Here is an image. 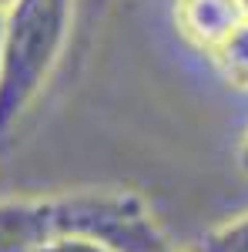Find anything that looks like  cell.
I'll return each instance as SVG.
<instances>
[{"mask_svg": "<svg viewBox=\"0 0 248 252\" xmlns=\"http://www.w3.org/2000/svg\"><path fill=\"white\" fill-rule=\"evenodd\" d=\"M0 58H3V10H0Z\"/></svg>", "mask_w": 248, "mask_h": 252, "instance_id": "9", "label": "cell"}, {"mask_svg": "<svg viewBox=\"0 0 248 252\" xmlns=\"http://www.w3.org/2000/svg\"><path fill=\"white\" fill-rule=\"evenodd\" d=\"M215 64H218L221 78L228 81L231 88L248 91V24L238 27L228 37V44L215 54Z\"/></svg>", "mask_w": 248, "mask_h": 252, "instance_id": "6", "label": "cell"}, {"mask_svg": "<svg viewBox=\"0 0 248 252\" xmlns=\"http://www.w3.org/2000/svg\"><path fill=\"white\" fill-rule=\"evenodd\" d=\"M194 252H248V212H238L218 225H211L198 239Z\"/></svg>", "mask_w": 248, "mask_h": 252, "instance_id": "5", "label": "cell"}, {"mask_svg": "<svg viewBox=\"0 0 248 252\" xmlns=\"http://www.w3.org/2000/svg\"><path fill=\"white\" fill-rule=\"evenodd\" d=\"M74 0H14L3 10V58H0V135L27 115L71 37Z\"/></svg>", "mask_w": 248, "mask_h": 252, "instance_id": "1", "label": "cell"}, {"mask_svg": "<svg viewBox=\"0 0 248 252\" xmlns=\"http://www.w3.org/2000/svg\"><path fill=\"white\" fill-rule=\"evenodd\" d=\"M245 3H248V0H245Z\"/></svg>", "mask_w": 248, "mask_h": 252, "instance_id": "11", "label": "cell"}, {"mask_svg": "<svg viewBox=\"0 0 248 252\" xmlns=\"http://www.w3.org/2000/svg\"><path fill=\"white\" fill-rule=\"evenodd\" d=\"M10 3H14V0H0V10H7V7H10Z\"/></svg>", "mask_w": 248, "mask_h": 252, "instance_id": "10", "label": "cell"}, {"mask_svg": "<svg viewBox=\"0 0 248 252\" xmlns=\"http://www.w3.org/2000/svg\"><path fill=\"white\" fill-rule=\"evenodd\" d=\"M235 165H238L242 175H248V128L242 135V141H238V148H235Z\"/></svg>", "mask_w": 248, "mask_h": 252, "instance_id": "8", "label": "cell"}, {"mask_svg": "<svg viewBox=\"0 0 248 252\" xmlns=\"http://www.w3.org/2000/svg\"><path fill=\"white\" fill-rule=\"evenodd\" d=\"M51 239L47 198H0V252H37Z\"/></svg>", "mask_w": 248, "mask_h": 252, "instance_id": "4", "label": "cell"}, {"mask_svg": "<svg viewBox=\"0 0 248 252\" xmlns=\"http://www.w3.org/2000/svg\"><path fill=\"white\" fill-rule=\"evenodd\" d=\"M47 202L54 239H87L111 252H171L151 205L134 189H74Z\"/></svg>", "mask_w": 248, "mask_h": 252, "instance_id": "2", "label": "cell"}, {"mask_svg": "<svg viewBox=\"0 0 248 252\" xmlns=\"http://www.w3.org/2000/svg\"><path fill=\"white\" fill-rule=\"evenodd\" d=\"M248 24L245 0H174V27L194 51L215 58L228 37Z\"/></svg>", "mask_w": 248, "mask_h": 252, "instance_id": "3", "label": "cell"}, {"mask_svg": "<svg viewBox=\"0 0 248 252\" xmlns=\"http://www.w3.org/2000/svg\"><path fill=\"white\" fill-rule=\"evenodd\" d=\"M37 252H111V249H104V246H97V242H87V239L57 235V239H51L47 246H40Z\"/></svg>", "mask_w": 248, "mask_h": 252, "instance_id": "7", "label": "cell"}, {"mask_svg": "<svg viewBox=\"0 0 248 252\" xmlns=\"http://www.w3.org/2000/svg\"><path fill=\"white\" fill-rule=\"evenodd\" d=\"M171 252H174V249H171Z\"/></svg>", "mask_w": 248, "mask_h": 252, "instance_id": "12", "label": "cell"}]
</instances>
